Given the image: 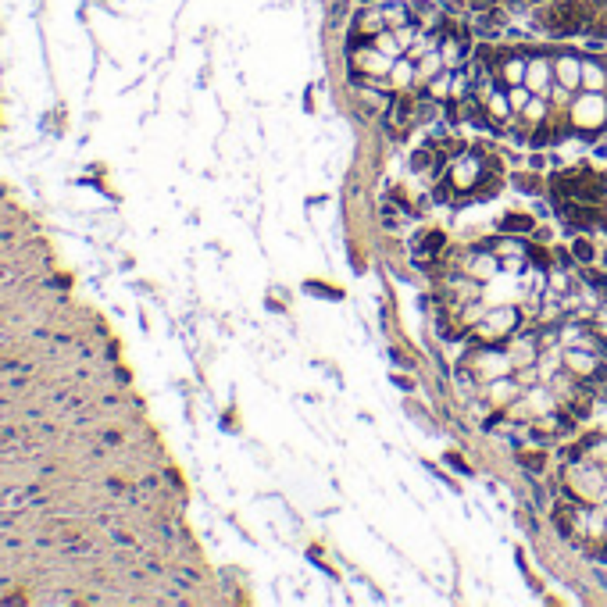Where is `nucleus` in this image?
<instances>
[{"label": "nucleus", "mask_w": 607, "mask_h": 607, "mask_svg": "<svg viewBox=\"0 0 607 607\" xmlns=\"http://www.w3.org/2000/svg\"><path fill=\"white\" fill-rule=\"evenodd\" d=\"M515 186H522V193H539V183L532 176H515Z\"/></svg>", "instance_id": "1a4fd4ad"}, {"label": "nucleus", "mask_w": 607, "mask_h": 607, "mask_svg": "<svg viewBox=\"0 0 607 607\" xmlns=\"http://www.w3.org/2000/svg\"><path fill=\"white\" fill-rule=\"evenodd\" d=\"M364 4H372V0H364Z\"/></svg>", "instance_id": "aec40b11"}, {"label": "nucleus", "mask_w": 607, "mask_h": 607, "mask_svg": "<svg viewBox=\"0 0 607 607\" xmlns=\"http://www.w3.org/2000/svg\"><path fill=\"white\" fill-rule=\"evenodd\" d=\"M543 164H546V161H543V154H532V157H529V168H532V172H539Z\"/></svg>", "instance_id": "f3484780"}, {"label": "nucleus", "mask_w": 607, "mask_h": 607, "mask_svg": "<svg viewBox=\"0 0 607 607\" xmlns=\"http://www.w3.org/2000/svg\"><path fill=\"white\" fill-rule=\"evenodd\" d=\"M561 82L565 86H579V65L572 61V54H561Z\"/></svg>", "instance_id": "20e7f679"}, {"label": "nucleus", "mask_w": 607, "mask_h": 607, "mask_svg": "<svg viewBox=\"0 0 607 607\" xmlns=\"http://www.w3.org/2000/svg\"><path fill=\"white\" fill-rule=\"evenodd\" d=\"M589 379H593V382H607V364H596Z\"/></svg>", "instance_id": "dca6fc26"}, {"label": "nucleus", "mask_w": 607, "mask_h": 607, "mask_svg": "<svg viewBox=\"0 0 607 607\" xmlns=\"http://www.w3.org/2000/svg\"><path fill=\"white\" fill-rule=\"evenodd\" d=\"M443 243H447V236L443 233H425V236H418L415 240V254H429V257H439L443 254Z\"/></svg>", "instance_id": "f03ea898"}, {"label": "nucleus", "mask_w": 607, "mask_h": 607, "mask_svg": "<svg viewBox=\"0 0 607 607\" xmlns=\"http://www.w3.org/2000/svg\"><path fill=\"white\" fill-rule=\"evenodd\" d=\"M572 254H575V257H579V261H586V264H589V261H593V250H589V243H586V240H579V243H575V247H572Z\"/></svg>", "instance_id": "9d476101"}, {"label": "nucleus", "mask_w": 607, "mask_h": 607, "mask_svg": "<svg viewBox=\"0 0 607 607\" xmlns=\"http://www.w3.org/2000/svg\"><path fill=\"white\" fill-rule=\"evenodd\" d=\"M447 465H454V468H458L461 475H468V465H465V461H461L458 454H447Z\"/></svg>", "instance_id": "2eb2a0df"}, {"label": "nucleus", "mask_w": 607, "mask_h": 607, "mask_svg": "<svg viewBox=\"0 0 607 607\" xmlns=\"http://www.w3.org/2000/svg\"><path fill=\"white\" fill-rule=\"evenodd\" d=\"M600 400H603V404H607V382H603V390H600Z\"/></svg>", "instance_id": "a211bd4d"}, {"label": "nucleus", "mask_w": 607, "mask_h": 607, "mask_svg": "<svg viewBox=\"0 0 607 607\" xmlns=\"http://www.w3.org/2000/svg\"><path fill=\"white\" fill-rule=\"evenodd\" d=\"M536 222L529 214H504V222H501V233H532Z\"/></svg>", "instance_id": "7ed1b4c3"}, {"label": "nucleus", "mask_w": 607, "mask_h": 607, "mask_svg": "<svg viewBox=\"0 0 607 607\" xmlns=\"http://www.w3.org/2000/svg\"><path fill=\"white\" fill-rule=\"evenodd\" d=\"M511 100L518 111H525V104H529V90H511Z\"/></svg>", "instance_id": "ddd939ff"}, {"label": "nucleus", "mask_w": 607, "mask_h": 607, "mask_svg": "<svg viewBox=\"0 0 607 607\" xmlns=\"http://www.w3.org/2000/svg\"><path fill=\"white\" fill-rule=\"evenodd\" d=\"M415 115H418V104L411 97H404V93L390 97V129H393V136H400L397 129L407 125V122H415Z\"/></svg>", "instance_id": "f257e3e1"}, {"label": "nucleus", "mask_w": 607, "mask_h": 607, "mask_svg": "<svg viewBox=\"0 0 607 607\" xmlns=\"http://www.w3.org/2000/svg\"><path fill=\"white\" fill-rule=\"evenodd\" d=\"M525 250H529V257H532V261H536L539 268H550V257H546V254H543L539 247H529V243H525Z\"/></svg>", "instance_id": "f8f14e48"}, {"label": "nucleus", "mask_w": 607, "mask_h": 607, "mask_svg": "<svg viewBox=\"0 0 607 607\" xmlns=\"http://www.w3.org/2000/svg\"><path fill=\"white\" fill-rule=\"evenodd\" d=\"M504 75H508V82L515 86V82H522V75H525V65H522V61H515V58H508V61H504Z\"/></svg>", "instance_id": "0eeeda50"}, {"label": "nucleus", "mask_w": 607, "mask_h": 607, "mask_svg": "<svg viewBox=\"0 0 607 607\" xmlns=\"http://www.w3.org/2000/svg\"><path fill=\"white\" fill-rule=\"evenodd\" d=\"M343 15H347V0L333 4V11H329V22H333V25H340V22H343Z\"/></svg>", "instance_id": "9b49d317"}, {"label": "nucleus", "mask_w": 607, "mask_h": 607, "mask_svg": "<svg viewBox=\"0 0 607 607\" xmlns=\"http://www.w3.org/2000/svg\"><path fill=\"white\" fill-rule=\"evenodd\" d=\"M518 465L529 472H543L546 468V454H518Z\"/></svg>", "instance_id": "423d86ee"}, {"label": "nucleus", "mask_w": 607, "mask_h": 607, "mask_svg": "<svg viewBox=\"0 0 607 607\" xmlns=\"http://www.w3.org/2000/svg\"><path fill=\"white\" fill-rule=\"evenodd\" d=\"M411 75H415V68H411L407 61H393V79H397V82H407Z\"/></svg>", "instance_id": "6e6552de"}, {"label": "nucleus", "mask_w": 607, "mask_h": 607, "mask_svg": "<svg viewBox=\"0 0 607 607\" xmlns=\"http://www.w3.org/2000/svg\"><path fill=\"white\" fill-rule=\"evenodd\" d=\"M603 264H607V254H603Z\"/></svg>", "instance_id": "6ab92c4d"}, {"label": "nucleus", "mask_w": 607, "mask_h": 607, "mask_svg": "<svg viewBox=\"0 0 607 607\" xmlns=\"http://www.w3.org/2000/svg\"><path fill=\"white\" fill-rule=\"evenodd\" d=\"M529 75H532V79H529V90H539L543 82H550V75H554V72H550V65H546V61H536Z\"/></svg>", "instance_id": "39448f33"}, {"label": "nucleus", "mask_w": 607, "mask_h": 607, "mask_svg": "<svg viewBox=\"0 0 607 607\" xmlns=\"http://www.w3.org/2000/svg\"><path fill=\"white\" fill-rule=\"evenodd\" d=\"M600 82H603L600 68H596V65H589V68H586V86H600Z\"/></svg>", "instance_id": "4468645a"}]
</instances>
